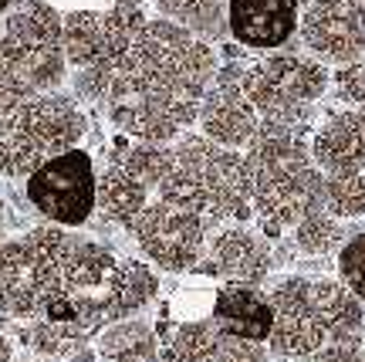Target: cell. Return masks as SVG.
<instances>
[{"label":"cell","mask_w":365,"mask_h":362,"mask_svg":"<svg viewBox=\"0 0 365 362\" xmlns=\"http://www.w3.org/2000/svg\"><path fill=\"white\" fill-rule=\"evenodd\" d=\"M145 203H149V190H145L135 176H129L122 166L108 163V166L98 173L95 210H98L105 220H112L118 227H132L135 217L145 210Z\"/></svg>","instance_id":"18"},{"label":"cell","mask_w":365,"mask_h":362,"mask_svg":"<svg viewBox=\"0 0 365 362\" xmlns=\"http://www.w3.org/2000/svg\"><path fill=\"white\" fill-rule=\"evenodd\" d=\"M71 233L38 227L0 244V308L11 318H41L44 305L61 295V254Z\"/></svg>","instance_id":"4"},{"label":"cell","mask_w":365,"mask_h":362,"mask_svg":"<svg viewBox=\"0 0 365 362\" xmlns=\"http://www.w3.org/2000/svg\"><path fill=\"white\" fill-rule=\"evenodd\" d=\"M98 173L85 149L51 156L27 176V200L54 227H81L95 213Z\"/></svg>","instance_id":"7"},{"label":"cell","mask_w":365,"mask_h":362,"mask_svg":"<svg viewBox=\"0 0 365 362\" xmlns=\"http://www.w3.org/2000/svg\"><path fill=\"white\" fill-rule=\"evenodd\" d=\"M250 180V213L267 233L294 227L304 213L322 207L325 173L314 166L301 129L261 122L244 149Z\"/></svg>","instance_id":"2"},{"label":"cell","mask_w":365,"mask_h":362,"mask_svg":"<svg viewBox=\"0 0 365 362\" xmlns=\"http://www.w3.org/2000/svg\"><path fill=\"white\" fill-rule=\"evenodd\" d=\"M112 163H115V166H122L129 176H135V180L143 183L149 193H153V190H159V186H163V180L170 176V169H173V146L135 143V139H129L122 149H115Z\"/></svg>","instance_id":"24"},{"label":"cell","mask_w":365,"mask_h":362,"mask_svg":"<svg viewBox=\"0 0 365 362\" xmlns=\"http://www.w3.org/2000/svg\"><path fill=\"white\" fill-rule=\"evenodd\" d=\"M145 261H153L163 271H193L207 258L210 223L190 210L173 207L166 200H153L129 227Z\"/></svg>","instance_id":"8"},{"label":"cell","mask_w":365,"mask_h":362,"mask_svg":"<svg viewBox=\"0 0 365 362\" xmlns=\"http://www.w3.org/2000/svg\"><path fill=\"white\" fill-rule=\"evenodd\" d=\"M207 271L227 285L261 288L271 274V247L247 227H223L207 244Z\"/></svg>","instance_id":"14"},{"label":"cell","mask_w":365,"mask_h":362,"mask_svg":"<svg viewBox=\"0 0 365 362\" xmlns=\"http://www.w3.org/2000/svg\"><path fill=\"white\" fill-rule=\"evenodd\" d=\"M331 85L341 102H349V109H365V58L349 61V65H335Z\"/></svg>","instance_id":"30"},{"label":"cell","mask_w":365,"mask_h":362,"mask_svg":"<svg viewBox=\"0 0 365 362\" xmlns=\"http://www.w3.org/2000/svg\"><path fill=\"white\" fill-rule=\"evenodd\" d=\"M200 136L223 149H247L254 132L261 129V116L254 112L244 91V68L227 65L217 68L207 95L200 102Z\"/></svg>","instance_id":"11"},{"label":"cell","mask_w":365,"mask_h":362,"mask_svg":"<svg viewBox=\"0 0 365 362\" xmlns=\"http://www.w3.org/2000/svg\"><path fill=\"white\" fill-rule=\"evenodd\" d=\"M31 95H34V89L17 71H11L0 58V139L14 129V122H17V116H21V109H24Z\"/></svg>","instance_id":"28"},{"label":"cell","mask_w":365,"mask_h":362,"mask_svg":"<svg viewBox=\"0 0 365 362\" xmlns=\"http://www.w3.org/2000/svg\"><path fill=\"white\" fill-rule=\"evenodd\" d=\"M298 31L322 65L359 61L365 58V0H308Z\"/></svg>","instance_id":"10"},{"label":"cell","mask_w":365,"mask_h":362,"mask_svg":"<svg viewBox=\"0 0 365 362\" xmlns=\"http://www.w3.org/2000/svg\"><path fill=\"white\" fill-rule=\"evenodd\" d=\"M220 342V328L207 311V315H193V318L170 325L159 336V356L163 362H213Z\"/></svg>","instance_id":"19"},{"label":"cell","mask_w":365,"mask_h":362,"mask_svg":"<svg viewBox=\"0 0 365 362\" xmlns=\"http://www.w3.org/2000/svg\"><path fill=\"white\" fill-rule=\"evenodd\" d=\"M291 231H294V244H298L304 254H314V258L331 254V251H341V244L349 241V237H345V223L335 220L331 213H325L322 207L312 210V213H304Z\"/></svg>","instance_id":"26"},{"label":"cell","mask_w":365,"mask_h":362,"mask_svg":"<svg viewBox=\"0 0 365 362\" xmlns=\"http://www.w3.org/2000/svg\"><path fill=\"white\" fill-rule=\"evenodd\" d=\"M65 61L75 71L95 68L105 54V21L98 11H71L61 21Z\"/></svg>","instance_id":"21"},{"label":"cell","mask_w":365,"mask_h":362,"mask_svg":"<svg viewBox=\"0 0 365 362\" xmlns=\"http://www.w3.org/2000/svg\"><path fill=\"white\" fill-rule=\"evenodd\" d=\"M267 298L274 308V328L267 346L274 356L304 362L318 349H325L328 336L314 295V278H281L271 285Z\"/></svg>","instance_id":"9"},{"label":"cell","mask_w":365,"mask_h":362,"mask_svg":"<svg viewBox=\"0 0 365 362\" xmlns=\"http://www.w3.org/2000/svg\"><path fill=\"white\" fill-rule=\"evenodd\" d=\"M298 0H227V31L244 48L277 51L298 31Z\"/></svg>","instance_id":"13"},{"label":"cell","mask_w":365,"mask_h":362,"mask_svg":"<svg viewBox=\"0 0 365 362\" xmlns=\"http://www.w3.org/2000/svg\"><path fill=\"white\" fill-rule=\"evenodd\" d=\"M0 58L34 91H54L65 81V41L61 17L44 0H27L7 17L0 34Z\"/></svg>","instance_id":"6"},{"label":"cell","mask_w":365,"mask_h":362,"mask_svg":"<svg viewBox=\"0 0 365 362\" xmlns=\"http://www.w3.org/2000/svg\"><path fill=\"white\" fill-rule=\"evenodd\" d=\"M0 315H4V308H0Z\"/></svg>","instance_id":"36"},{"label":"cell","mask_w":365,"mask_h":362,"mask_svg":"<svg viewBox=\"0 0 365 362\" xmlns=\"http://www.w3.org/2000/svg\"><path fill=\"white\" fill-rule=\"evenodd\" d=\"M0 227H4V200H0Z\"/></svg>","instance_id":"35"},{"label":"cell","mask_w":365,"mask_h":362,"mask_svg":"<svg viewBox=\"0 0 365 362\" xmlns=\"http://www.w3.org/2000/svg\"><path fill=\"white\" fill-rule=\"evenodd\" d=\"M213 362H267V346H264V342H247V338L223 336Z\"/></svg>","instance_id":"31"},{"label":"cell","mask_w":365,"mask_h":362,"mask_svg":"<svg viewBox=\"0 0 365 362\" xmlns=\"http://www.w3.org/2000/svg\"><path fill=\"white\" fill-rule=\"evenodd\" d=\"M112 4H115V7H143L145 0H112Z\"/></svg>","instance_id":"34"},{"label":"cell","mask_w":365,"mask_h":362,"mask_svg":"<svg viewBox=\"0 0 365 362\" xmlns=\"http://www.w3.org/2000/svg\"><path fill=\"white\" fill-rule=\"evenodd\" d=\"M156 193L159 200L190 210L207 223L254 217L244 153L223 149L203 136H180L173 143V169Z\"/></svg>","instance_id":"3"},{"label":"cell","mask_w":365,"mask_h":362,"mask_svg":"<svg viewBox=\"0 0 365 362\" xmlns=\"http://www.w3.org/2000/svg\"><path fill=\"white\" fill-rule=\"evenodd\" d=\"M331 89V71L318 58L274 51L244 68V91L261 122L301 129L314 102Z\"/></svg>","instance_id":"5"},{"label":"cell","mask_w":365,"mask_h":362,"mask_svg":"<svg viewBox=\"0 0 365 362\" xmlns=\"http://www.w3.org/2000/svg\"><path fill=\"white\" fill-rule=\"evenodd\" d=\"M156 11L207 44L227 34V0H156Z\"/></svg>","instance_id":"23"},{"label":"cell","mask_w":365,"mask_h":362,"mask_svg":"<svg viewBox=\"0 0 365 362\" xmlns=\"http://www.w3.org/2000/svg\"><path fill=\"white\" fill-rule=\"evenodd\" d=\"M14 132L24 136L38 149L41 159H51L58 153L78 149L85 136V112L71 95L61 91H34L24 102L21 116L14 122Z\"/></svg>","instance_id":"12"},{"label":"cell","mask_w":365,"mask_h":362,"mask_svg":"<svg viewBox=\"0 0 365 362\" xmlns=\"http://www.w3.org/2000/svg\"><path fill=\"white\" fill-rule=\"evenodd\" d=\"M322 210L335 220L365 213V173H328L322 183Z\"/></svg>","instance_id":"25"},{"label":"cell","mask_w":365,"mask_h":362,"mask_svg":"<svg viewBox=\"0 0 365 362\" xmlns=\"http://www.w3.org/2000/svg\"><path fill=\"white\" fill-rule=\"evenodd\" d=\"M217 68V54L207 41L156 17L143 27L129 58L112 71L102 105L129 139L170 146L196 122Z\"/></svg>","instance_id":"1"},{"label":"cell","mask_w":365,"mask_h":362,"mask_svg":"<svg viewBox=\"0 0 365 362\" xmlns=\"http://www.w3.org/2000/svg\"><path fill=\"white\" fill-rule=\"evenodd\" d=\"M304 362H365V342H345V346H325Z\"/></svg>","instance_id":"32"},{"label":"cell","mask_w":365,"mask_h":362,"mask_svg":"<svg viewBox=\"0 0 365 362\" xmlns=\"http://www.w3.org/2000/svg\"><path fill=\"white\" fill-rule=\"evenodd\" d=\"M85 332L88 328H81V325H58V322L38 318L31 325V332H27V342L41 356H68L71 349H78L85 342Z\"/></svg>","instance_id":"27"},{"label":"cell","mask_w":365,"mask_h":362,"mask_svg":"<svg viewBox=\"0 0 365 362\" xmlns=\"http://www.w3.org/2000/svg\"><path fill=\"white\" fill-rule=\"evenodd\" d=\"M0 362H11V342L4 336V328H0Z\"/></svg>","instance_id":"33"},{"label":"cell","mask_w":365,"mask_h":362,"mask_svg":"<svg viewBox=\"0 0 365 362\" xmlns=\"http://www.w3.org/2000/svg\"><path fill=\"white\" fill-rule=\"evenodd\" d=\"M322 173H365V109H345L328 116L308 143Z\"/></svg>","instance_id":"15"},{"label":"cell","mask_w":365,"mask_h":362,"mask_svg":"<svg viewBox=\"0 0 365 362\" xmlns=\"http://www.w3.org/2000/svg\"><path fill=\"white\" fill-rule=\"evenodd\" d=\"M98 352L105 362H156L159 338L139 318H122L105 325V332L98 336Z\"/></svg>","instance_id":"22"},{"label":"cell","mask_w":365,"mask_h":362,"mask_svg":"<svg viewBox=\"0 0 365 362\" xmlns=\"http://www.w3.org/2000/svg\"><path fill=\"white\" fill-rule=\"evenodd\" d=\"M210 318L217 322L220 336L227 338H247V342H264L271 338L274 308L271 298L261 288L250 285H220L210 298Z\"/></svg>","instance_id":"16"},{"label":"cell","mask_w":365,"mask_h":362,"mask_svg":"<svg viewBox=\"0 0 365 362\" xmlns=\"http://www.w3.org/2000/svg\"><path fill=\"white\" fill-rule=\"evenodd\" d=\"M314 295L322 308L328 346H345V342H362L365 332V305L341 285L328 278H314Z\"/></svg>","instance_id":"17"},{"label":"cell","mask_w":365,"mask_h":362,"mask_svg":"<svg viewBox=\"0 0 365 362\" xmlns=\"http://www.w3.org/2000/svg\"><path fill=\"white\" fill-rule=\"evenodd\" d=\"M159 291V278L156 271L135 258H122L118 261V271L112 278V291H108V325L132 318L139 308H145Z\"/></svg>","instance_id":"20"},{"label":"cell","mask_w":365,"mask_h":362,"mask_svg":"<svg viewBox=\"0 0 365 362\" xmlns=\"http://www.w3.org/2000/svg\"><path fill=\"white\" fill-rule=\"evenodd\" d=\"M339 281L365 305V231L352 233L339 251Z\"/></svg>","instance_id":"29"}]
</instances>
